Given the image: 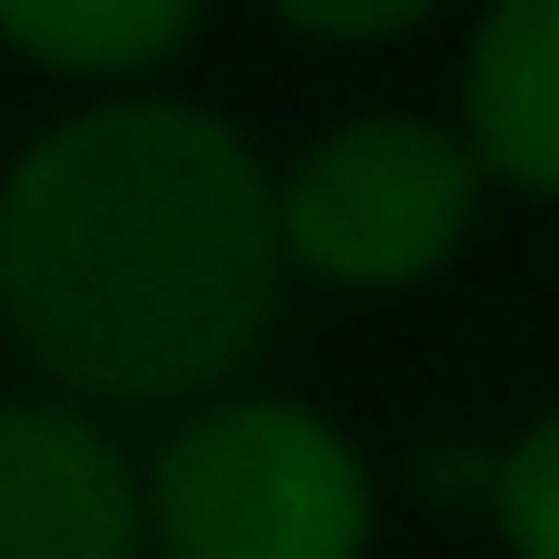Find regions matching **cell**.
I'll return each instance as SVG.
<instances>
[{
    "label": "cell",
    "instance_id": "8992f818",
    "mask_svg": "<svg viewBox=\"0 0 559 559\" xmlns=\"http://www.w3.org/2000/svg\"><path fill=\"white\" fill-rule=\"evenodd\" d=\"M206 0H0V49H20L29 69L59 79H157L187 39H197Z\"/></svg>",
    "mask_w": 559,
    "mask_h": 559
},
{
    "label": "cell",
    "instance_id": "277c9868",
    "mask_svg": "<svg viewBox=\"0 0 559 559\" xmlns=\"http://www.w3.org/2000/svg\"><path fill=\"white\" fill-rule=\"evenodd\" d=\"M0 559H147V462L88 403H0Z\"/></svg>",
    "mask_w": 559,
    "mask_h": 559
},
{
    "label": "cell",
    "instance_id": "ba28073f",
    "mask_svg": "<svg viewBox=\"0 0 559 559\" xmlns=\"http://www.w3.org/2000/svg\"><path fill=\"white\" fill-rule=\"evenodd\" d=\"M442 0H275V20L285 29H305V39H403V29H423Z\"/></svg>",
    "mask_w": 559,
    "mask_h": 559
},
{
    "label": "cell",
    "instance_id": "7a4b0ae2",
    "mask_svg": "<svg viewBox=\"0 0 559 559\" xmlns=\"http://www.w3.org/2000/svg\"><path fill=\"white\" fill-rule=\"evenodd\" d=\"M373 462L285 393H216L147 452V559H364Z\"/></svg>",
    "mask_w": 559,
    "mask_h": 559
},
{
    "label": "cell",
    "instance_id": "5b68a950",
    "mask_svg": "<svg viewBox=\"0 0 559 559\" xmlns=\"http://www.w3.org/2000/svg\"><path fill=\"white\" fill-rule=\"evenodd\" d=\"M462 138L481 177L559 197V0H491L462 59Z\"/></svg>",
    "mask_w": 559,
    "mask_h": 559
},
{
    "label": "cell",
    "instance_id": "52a82bcc",
    "mask_svg": "<svg viewBox=\"0 0 559 559\" xmlns=\"http://www.w3.org/2000/svg\"><path fill=\"white\" fill-rule=\"evenodd\" d=\"M491 531L511 559H559V403L521 423L491 462Z\"/></svg>",
    "mask_w": 559,
    "mask_h": 559
},
{
    "label": "cell",
    "instance_id": "6da1fadb",
    "mask_svg": "<svg viewBox=\"0 0 559 559\" xmlns=\"http://www.w3.org/2000/svg\"><path fill=\"white\" fill-rule=\"evenodd\" d=\"M265 157L197 98H98L0 177V334L88 413L216 403L285 305Z\"/></svg>",
    "mask_w": 559,
    "mask_h": 559
},
{
    "label": "cell",
    "instance_id": "3957f363",
    "mask_svg": "<svg viewBox=\"0 0 559 559\" xmlns=\"http://www.w3.org/2000/svg\"><path fill=\"white\" fill-rule=\"evenodd\" d=\"M481 157L462 128H432L413 108H364L334 138H314L275 177L285 265L334 295H403L432 285L472 226H481Z\"/></svg>",
    "mask_w": 559,
    "mask_h": 559
}]
</instances>
